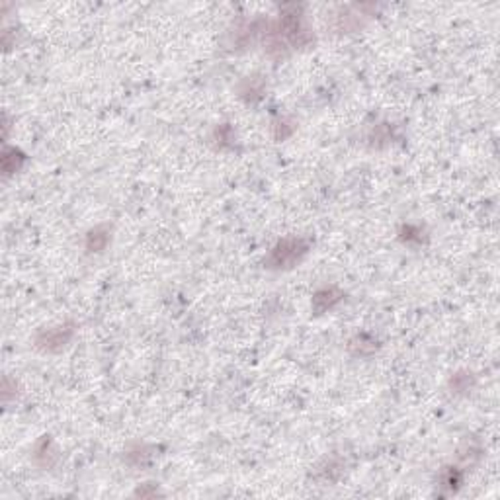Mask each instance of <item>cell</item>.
<instances>
[{
  "instance_id": "1",
  "label": "cell",
  "mask_w": 500,
  "mask_h": 500,
  "mask_svg": "<svg viewBox=\"0 0 500 500\" xmlns=\"http://www.w3.org/2000/svg\"><path fill=\"white\" fill-rule=\"evenodd\" d=\"M301 255H305V246L299 241H285L282 245H278V248L272 252V258H274V264L282 268V264H294Z\"/></svg>"
}]
</instances>
